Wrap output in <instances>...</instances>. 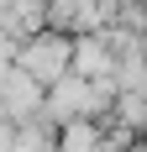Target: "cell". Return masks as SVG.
<instances>
[{
    "instance_id": "obj_1",
    "label": "cell",
    "mask_w": 147,
    "mask_h": 152,
    "mask_svg": "<svg viewBox=\"0 0 147 152\" xmlns=\"http://www.w3.org/2000/svg\"><path fill=\"white\" fill-rule=\"evenodd\" d=\"M68 58H74V47L63 42V37H32L26 47H21V74L37 79V84H58V79H68Z\"/></svg>"
},
{
    "instance_id": "obj_2",
    "label": "cell",
    "mask_w": 147,
    "mask_h": 152,
    "mask_svg": "<svg viewBox=\"0 0 147 152\" xmlns=\"http://www.w3.org/2000/svg\"><path fill=\"white\" fill-rule=\"evenodd\" d=\"M37 105H42V84L26 79L21 68H5V79H0V115L5 121L11 115H32Z\"/></svg>"
},
{
    "instance_id": "obj_3",
    "label": "cell",
    "mask_w": 147,
    "mask_h": 152,
    "mask_svg": "<svg viewBox=\"0 0 147 152\" xmlns=\"http://www.w3.org/2000/svg\"><path fill=\"white\" fill-rule=\"evenodd\" d=\"M95 142H100V131L89 121H74L68 131H63V152H95Z\"/></svg>"
},
{
    "instance_id": "obj_4",
    "label": "cell",
    "mask_w": 147,
    "mask_h": 152,
    "mask_svg": "<svg viewBox=\"0 0 147 152\" xmlns=\"http://www.w3.org/2000/svg\"><path fill=\"white\" fill-rule=\"evenodd\" d=\"M21 142H26V137H21ZM21 152H32V147H21ZM42 152H47V147H42Z\"/></svg>"
}]
</instances>
